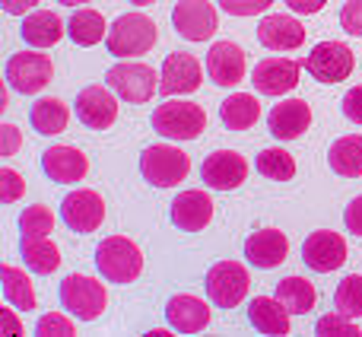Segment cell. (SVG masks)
Here are the masks:
<instances>
[{
    "instance_id": "obj_1",
    "label": "cell",
    "mask_w": 362,
    "mask_h": 337,
    "mask_svg": "<svg viewBox=\"0 0 362 337\" xmlns=\"http://www.w3.org/2000/svg\"><path fill=\"white\" fill-rule=\"evenodd\" d=\"M95 268L108 283L127 287V283H134L144 274V251L127 236H108L95 249Z\"/></svg>"
},
{
    "instance_id": "obj_2",
    "label": "cell",
    "mask_w": 362,
    "mask_h": 337,
    "mask_svg": "<svg viewBox=\"0 0 362 337\" xmlns=\"http://www.w3.org/2000/svg\"><path fill=\"white\" fill-rule=\"evenodd\" d=\"M159 42V29L146 13H124L108 25L105 48L115 57H140Z\"/></svg>"
},
{
    "instance_id": "obj_3",
    "label": "cell",
    "mask_w": 362,
    "mask_h": 337,
    "mask_svg": "<svg viewBox=\"0 0 362 337\" xmlns=\"http://www.w3.org/2000/svg\"><path fill=\"white\" fill-rule=\"evenodd\" d=\"M206 127V112L197 102L187 99H165L153 112V131L165 140H197Z\"/></svg>"
},
{
    "instance_id": "obj_4",
    "label": "cell",
    "mask_w": 362,
    "mask_h": 337,
    "mask_svg": "<svg viewBox=\"0 0 362 337\" xmlns=\"http://www.w3.org/2000/svg\"><path fill=\"white\" fill-rule=\"evenodd\" d=\"M105 83L121 96V99L144 105L159 93V74L150 64L137 61V57H121L115 67L105 70Z\"/></svg>"
},
{
    "instance_id": "obj_5",
    "label": "cell",
    "mask_w": 362,
    "mask_h": 337,
    "mask_svg": "<svg viewBox=\"0 0 362 337\" xmlns=\"http://www.w3.org/2000/svg\"><path fill=\"white\" fill-rule=\"evenodd\" d=\"M105 280V277H102ZM86 274H70L61 283V306L67 309L74 319L80 321H95L108 306V290L105 283Z\"/></svg>"
},
{
    "instance_id": "obj_6",
    "label": "cell",
    "mask_w": 362,
    "mask_h": 337,
    "mask_svg": "<svg viewBox=\"0 0 362 337\" xmlns=\"http://www.w3.org/2000/svg\"><path fill=\"white\" fill-rule=\"evenodd\" d=\"M140 172L156 188H175L178 181H185L187 172H191V159H187V153L178 150V147L156 144V147H146L144 150V156H140Z\"/></svg>"
},
{
    "instance_id": "obj_7",
    "label": "cell",
    "mask_w": 362,
    "mask_h": 337,
    "mask_svg": "<svg viewBox=\"0 0 362 337\" xmlns=\"http://www.w3.org/2000/svg\"><path fill=\"white\" fill-rule=\"evenodd\" d=\"M251 290L248 268L238 261H216L206 270V296L219 309H235Z\"/></svg>"
},
{
    "instance_id": "obj_8",
    "label": "cell",
    "mask_w": 362,
    "mask_h": 337,
    "mask_svg": "<svg viewBox=\"0 0 362 337\" xmlns=\"http://www.w3.org/2000/svg\"><path fill=\"white\" fill-rule=\"evenodd\" d=\"M51 76H54V64H51L48 55H42V48L19 51L6 61V83H10V89H16L23 96L42 93L51 83Z\"/></svg>"
},
{
    "instance_id": "obj_9",
    "label": "cell",
    "mask_w": 362,
    "mask_h": 337,
    "mask_svg": "<svg viewBox=\"0 0 362 337\" xmlns=\"http://www.w3.org/2000/svg\"><path fill=\"white\" fill-rule=\"evenodd\" d=\"M302 64H305V70L318 83H344L350 80L353 67H356V57H353V51L344 42H318Z\"/></svg>"
},
{
    "instance_id": "obj_10",
    "label": "cell",
    "mask_w": 362,
    "mask_h": 337,
    "mask_svg": "<svg viewBox=\"0 0 362 337\" xmlns=\"http://www.w3.org/2000/svg\"><path fill=\"white\" fill-rule=\"evenodd\" d=\"M204 83V64L187 51H172L159 70V93L163 96H187L197 93Z\"/></svg>"
},
{
    "instance_id": "obj_11",
    "label": "cell",
    "mask_w": 362,
    "mask_h": 337,
    "mask_svg": "<svg viewBox=\"0 0 362 337\" xmlns=\"http://www.w3.org/2000/svg\"><path fill=\"white\" fill-rule=\"evenodd\" d=\"M61 217L74 232L86 236V232L99 229L102 219H105V200L93 188H76L61 200Z\"/></svg>"
},
{
    "instance_id": "obj_12",
    "label": "cell",
    "mask_w": 362,
    "mask_h": 337,
    "mask_svg": "<svg viewBox=\"0 0 362 337\" xmlns=\"http://www.w3.org/2000/svg\"><path fill=\"white\" fill-rule=\"evenodd\" d=\"M172 25L187 42H206L216 35L219 19L210 0H178L172 10Z\"/></svg>"
},
{
    "instance_id": "obj_13",
    "label": "cell",
    "mask_w": 362,
    "mask_h": 337,
    "mask_svg": "<svg viewBox=\"0 0 362 337\" xmlns=\"http://www.w3.org/2000/svg\"><path fill=\"white\" fill-rule=\"evenodd\" d=\"M302 67H305L302 61H289V57H264L255 64L251 83L261 96H286L299 86Z\"/></svg>"
},
{
    "instance_id": "obj_14",
    "label": "cell",
    "mask_w": 362,
    "mask_h": 337,
    "mask_svg": "<svg viewBox=\"0 0 362 337\" xmlns=\"http://www.w3.org/2000/svg\"><path fill=\"white\" fill-rule=\"evenodd\" d=\"M200 178L213 191H235L248 178V163L238 150H213L200 166Z\"/></svg>"
},
{
    "instance_id": "obj_15",
    "label": "cell",
    "mask_w": 362,
    "mask_h": 337,
    "mask_svg": "<svg viewBox=\"0 0 362 337\" xmlns=\"http://www.w3.org/2000/svg\"><path fill=\"white\" fill-rule=\"evenodd\" d=\"M302 261L318 274H331V270L346 264V242L340 232L334 229H315L302 245Z\"/></svg>"
},
{
    "instance_id": "obj_16",
    "label": "cell",
    "mask_w": 362,
    "mask_h": 337,
    "mask_svg": "<svg viewBox=\"0 0 362 337\" xmlns=\"http://www.w3.org/2000/svg\"><path fill=\"white\" fill-rule=\"evenodd\" d=\"M112 86H86L76 96V118L93 131H105L118 121V99Z\"/></svg>"
},
{
    "instance_id": "obj_17",
    "label": "cell",
    "mask_w": 362,
    "mask_h": 337,
    "mask_svg": "<svg viewBox=\"0 0 362 337\" xmlns=\"http://www.w3.org/2000/svg\"><path fill=\"white\" fill-rule=\"evenodd\" d=\"M245 70H248V61H245V51L235 42L226 38V42L210 45V51H206V76L216 86H238L245 80Z\"/></svg>"
},
{
    "instance_id": "obj_18",
    "label": "cell",
    "mask_w": 362,
    "mask_h": 337,
    "mask_svg": "<svg viewBox=\"0 0 362 337\" xmlns=\"http://www.w3.org/2000/svg\"><path fill=\"white\" fill-rule=\"evenodd\" d=\"M305 23L286 13H270L257 23V42L270 51H296L305 45Z\"/></svg>"
},
{
    "instance_id": "obj_19",
    "label": "cell",
    "mask_w": 362,
    "mask_h": 337,
    "mask_svg": "<svg viewBox=\"0 0 362 337\" xmlns=\"http://www.w3.org/2000/svg\"><path fill=\"white\" fill-rule=\"evenodd\" d=\"M286 255H289V239H286V232L274 229V226L257 229L245 239V258H248V264H255L261 270L280 268L286 261Z\"/></svg>"
},
{
    "instance_id": "obj_20",
    "label": "cell",
    "mask_w": 362,
    "mask_h": 337,
    "mask_svg": "<svg viewBox=\"0 0 362 337\" xmlns=\"http://www.w3.org/2000/svg\"><path fill=\"white\" fill-rule=\"evenodd\" d=\"M267 127L276 140H299L312 127V105L305 99H283L270 108Z\"/></svg>"
},
{
    "instance_id": "obj_21",
    "label": "cell",
    "mask_w": 362,
    "mask_h": 337,
    "mask_svg": "<svg viewBox=\"0 0 362 337\" xmlns=\"http://www.w3.org/2000/svg\"><path fill=\"white\" fill-rule=\"evenodd\" d=\"M42 168L51 181H61V185H76V181L86 178L89 172V159L83 150L67 144H57L51 150L42 153Z\"/></svg>"
},
{
    "instance_id": "obj_22",
    "label": "cell",
    "mask_w": 362,
    "mask_h": 337,
    "mask_svg": "<svg viewBox=\"0 0 362 337\" xmlns=\"http://www.w3.org/2000/svg\"><path fill=\"white\" fill-rule=\"evenodd\" d=\"M172 223L178 226L181 232H200L210 226L213 219V200L206 191H197V188H191V191H181L175 200H172V210H169Z\"/></svg>"
},
{
    "instance_id": "obj_23",
    "label": "cell",
    "mask_w": 362,
    "mask_h": 337,
    "mask_svg": "<svg viewBox=\"0 0 362 337\" xmlns=\"http://www.w3.org/2000/svg\"><path fill=\"white\" fill-rule=\"evenodd\" d=\"M213 312L200 296H191V293H178L169 299L165 306V321L175 328L178 334H200L206 325H210Z\"/></svg>"
},
{
    "instance_id": "obj_24",
    "label": "cell",
    "mask_w": 362,
    "mask_h": 337,
    "mask_svg": "<svg viewBox=\"0 0 362 337\" xmlns=\"http://www.w3.org/2000/svg\"><path fill=\"white\" fill-rule=\"evenodd\" d=\"M289 309L283 306L276 296H255L248 306V319L251 325L257 328L261 334L267 337H286L289 331H293V325H289Z\"/></svg>"
},
{
    "instance_id": "obj_25",
    "label": "cell",
    "mask_w": 362,
    "mask_h": 337,
    "mask_svg": "<svg viewBox=\"0 0 362 337\" xmlns=\"http://www.w3.org/2000/svg\"><path fill=\"white\" fill-rule=\"evenodd\" d=\"M23 42L32 45V48H51L64 38V19L57 16L54 10H32L29 16L23 19Z\"/></svg>"
},
{
    "instance_id": "obj_26",
    "label": "cell",
    "mask_w": 362,
    "mask_h": 337,
    "mask_svg": "<svg viewBox=\"0 0 362 337\" xmlns=\"http://www.w3.org/2000/svg\"><path fill=\"white\" fill-rule=\"evenodd\" d=\"M29 121H32V127H35V134H42V137H57V134H64L70 125V108L64 99L45 96V99H38L35 105H32Z\"/></svg>"
},
{
    "instance_id": "obj_27",
    "label": "cell",
    "mask_w": 362,
    "mask_h": 337,
    "mask_svg": "<svg viewBox=\"0 0 362 337\" xmlns=\"http://www.w3.org/2000/svg\"><path fill=\"white\" fill-rule=\"evenodd\" d=\"M327 163L331 172H337L340 178H359L362 175V134H346L337 137L327 150Z\"/></svg>"
},
{
    "instance_id": "obj_28",
    "label": "cell",
    "mask_w": 362,
    "mask_h": 337,
    "mask_svg": "<svg viewBox=\"0 0 362 337\" xmlns=\"http://www.w3.org/2000/svg\"><path fill=\"white\" fill-rule=\"evenodd\" d=\"M19 255H23L25 268L35 270V274H54L61 268V251L48 236H23Z\"/></svg>"
},
{
    "instance_id": "obj_29",
    "label": "cell",
    "mask_w": 362,
    "mask_h": 337,
    "mask_svg": "<svg viewBox=\"0 0 362 337\" xmlns=\"http://www.w3.org/2000/svg\"><path fill=\"white\" fill-rule=\"evenodd\" d=\"M67 35L74 38V45H80V48H93V45H99L102 38H108L105 16H102L99 10L80 6L67 23Z\"/></svg>"
},
{
    "instance_id": "obj_30",
    "label": "cell",
    "mask_w": 362,
    "mask_h": 337,
    "mask_svg": "<svg viewBox=\"0 0 362 337\" xmlns=\"http://www.w3.org/2000/svg\"><path fill=\"white\" fill-rule=\"evenodd\" d=\"M219 118H223V125L229 131H248L261 118V102L251 93H235L219 105Z\"/></svg>"
},
{
    "instance_id": "obj_31",
    "label": "cell",
    "mask_w": 362,
    "mask_h": 337,
    "mask_svg": "<svg viewBox=\"0 0 362 337\" xmlns=\"http://www.w3.org/2000/svg\"><path fill=\"white\" fill-rule=\"evenodd\" d=\"M276 299H280L293 315H308L315 309V302H318V290H315L312 280L293 274V277H283V280L276 283Z\"/></svg>"
},
{
    "instance_id": "obj_32",
    "label": "cell",
    "mask_w": 362,
    "mask_h": 337,
    "mask_svg": "<svg viewBox=\"0 0 362 337\" xmlns=\"http://www.w3.org/2000/svg\"><path fill=\"white\" fill-rule=\"evenodd\" d=\"M0 283H4V299L10 302V306H16L19 312H32V309L38 306L32 277L25 274V270L13 268V264H4V268H0Z\"/></svg>"
},
{
    "instance_id": "obj_33",
    "label": "cell",
    "mask_w": 362,
    "mask_h": 337,
    "mask_svg": "<svg viewBox=\"0 0 362 337\" xmlns=\"http://www.w3.org/2000/svg\"><path fill=\"white\" fill-rule=\"evenodd\" d=\"M255 168L270 181H293L296 178V159L293 153L280 150V147H267V150L257 153Z\"/></svg>"
},
{
    "instance_id": "obj_34",
    "label": "cell",
    "mask_w": 362,
    "mask_h": 337,
    "mask_svg": "<svg viewBox=\"0 0 362 337\" xmlns=\"http://www.w3.org/2000/svg\"><path fill=\"white\" fill-rule=\"evenodd\" d=\"M334 306H337V312L350 315V319H362V277L359 274H346L337 283Z\"/></svg>"
},
{
    "instance_id": "obj_35",
    "label": "cell",
    "mask_w": 362,
    "mask_h": 337,
    "mask_svg": "<svg viewBox=\"0 0 362 337\" xmlns=\"http://www.w3.org/2000/svg\"><path fill=\"white\" fill-rule=\"evenodd\" d=\"M19 232L23 236H48L54 232V213L48 204H32L19 213Z\"/></svg>"
},
{
    "instance_id": "obj_36",
    "label": "cell",
    "mask_w": 362,
    "mask_h": 337,
    "mask_svg": "<svg viewBox=\"0 0 362 337\" xmlns=\"http://www.w3.org/2000/svg\"><path fill=\"white\" fill-rule=\"evenodd\" d=\"M315 334H321V337H356L359 325H356V319H350V315L331 312V315H325V319H318Z\"/></svg>"
},
{
    "instance_id": "obj_37",
    "label": "cell",
    "mask_w": 362,
    "mask_h": 337,
    "mask_svg": "<svg viewBox=\"0 0 362 337\" xmlns=\"http://www.w3.org/2000/svg\"><path fill=\"white\" fill-rule=\"evenodd\" d=\"M74 331H76V325L67 319V315H61V312L42 315V319H38V325H35L38 337H70Z\"/></svg>"
},
{
    "instance_id": "obj_38",
    "label": "cell",
    "mask_w": 362,
    "mask_h": 337,
    "mask_svg": "<svg viewBox=\"0 0 362 337\" xmlns=\"http://www.w3.org/2000/svg\"><path fill=\"white\" fill-rule=\"evenodd\" d=\"M23 194H25V178L16 168L4 166L0 168V200H4V204H16Z\"/></svg>"
},
{
    "instance_id": "obj_39",
    "label": "cell",
    "mask_w": 362,
    "mask_h": 337,
    "mask_svg": "<svg viewBox=\"0 0 362 337\" xmlns=\"http://www.w3.org/2000/svg\"><path fill=\"white\" fill-rule=\"evenodd\" d=\"M229 16H257V13H267L274 6V0H219Z\"/></svg>"
},
{
    "instance_id": "obj_40",
    "label": "cell",
    "mask_w": 362,
    "mask_h": 337,
    "mask_svg": "<svg viewBox=\"0 0 362 337\" xmlns=\"http://www.w3.org/2000/svg\"><path fill=\"white\" fill-rule=\"evenodd\" d=\"M340 25L346 35H362V0H346L340 10Z\"/></svg>"
},
{
    "instance_id": "obj_41",
    "label": "cell",
    "mask_w": 362,
    "mask_h": 337,
    "mask_svg": "<svg viewBox=\"0 0 362 337\" xmlns=\"http://www.w3.org/2000/svg\"><path fill=\"white\" fill-rule=\"evenodd\" d=\"M340 108H344L346 121H353V125H362V83H359V86H353V89H346Z\"/></svg>"
},
{
    "instance_id": "obj_42",
    "label": "cell",
    "mask_w": 362,
    "mask_h": 337,
    "mask_svg": "<svg viewBox=\"0 0 362 337\" xmlns=\"http://www.w3.org/2000/svg\"><path fill=\"white\" fill-rule=\"evenodd\" d=\"M23 144V134H19L16 125H0V156H13Z\"/></svg>"
},
{
    "instance_id": "obj_43",
    "label": "cell",
    "mask_w": 362,
    "mask_h": 337,
    "mask_svg": "<svg viewBox=\"0 0 362 337\" xmlns=\"http://www.w3.org/2000/svg\"><path fill=\"white\" fill-rule=\"evenodd\" d=\"M344 223L350 232H356V236H362V194L359 198L350 200V207L344 210Z\"/></svg>"
},
{
    "instance_id": "obj_44",
    "label": "cell",
    "mask_w": 362,
    "mask_h": 337,
    "mask_svg": "<svg viewBox=\"0 0 362 337\" xmlns=\"http://www.w3.org/2000/svg\"><path fill=\"white\" fill-rule=\"evenodd\" d=\"M283 4H286L296 16H315V13L325 10L327 0H283Z\"/></svg>"
},
{
    "instance_id": "obj_45",
    "label": "cell",
    "mask_w": 362,
    "mask_h": 337,
    "mask_svg": "<svg viewBox=\"0 0 362 337\" xmlns=\"http://www.w3.org/2000/svg\"><path fill=\"white\" fill-rule=\"evenodd\" d=\"M0 6H4L10 16H25V13H32L38 6V0H0Z\"/></svg>"
},
{
    "instance_id": "obj_46",
    "label": "cell",
    "mask_w": 362,
    "mask_h": 337,
    "mask_svg": "<svg viewBox=\"0 0 362 337\" xmlns=\"http://www.w3.org/2000/svg\"><path fill=\"white\" fill-rule=\"evenodd\" d=\"M13 309H0V334H23V325H19V319L13 315Z\"/></svg>"
},
{
    "instance_id": "obj_47",
    "label": "cell",
    "mask_w": 362,
    "mask_h": 337,
    "mask_svg": "<svg viewBox=\"0 0 362 337\" xmlns=\"http://www.w3.org/2000/svg\"><path fill=\"white\" fill-rule=\"evenodd\" d=\"M57 4H64V6H83V4H89V0H57Z\"/></svg>"
},
{
    "instance_id": "obj_48",
    "label": "cell",
    "mask_w": 362,
    "mask_h": 337,
    "mask_svg": "<svg viewBox=\"0 0 362 337\" xmlns=\"http://www.w3.org/2000/svg\"><path fill=\"white\" fill-rule=\"evenodd\" d=\"M127 4H134V6H150V4H156V0H127Z\"/></svg>"
}]
</instances>
